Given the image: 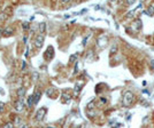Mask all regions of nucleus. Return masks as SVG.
Returning a JSON list of instances; mask_svg holds the SVG:
<instances>
[{
  "label": "nucleus",
  "instance_id": "obj_1",
  "mask_svg": "<svg viewBox=\"0 0 154 128\" xmlns=\"http://www.w3.org/2000/svg\"><path fill=\"white\" fill-rule=\"evenodd\" d=\"M134 94H132L130 90H127V92H124L123 94V100H122V102H123V105L125 106H130L134 102Z\"/></svg>",
  "mask_w": 154,
  "mask_h": 128
},
{
  "label": "nucleus",
  "instance_id": "obj_2",
  "mask_svg": "<svg viewBox=\"0 0 154 128\" xmlns=\"http://www.w3.org/2000/svg\"><path fill=\"white\" fill-rule=\"evenodd\" d=\"M44 60L47 61V62H50V61L53 60V57H54V48H53V46H48L47 47V49L45 50L44 53Z\"/></svg>",
  "mask_w": 154,
  "mask_h": 128
},
{
  "label": "nucleus",
  "instance_id": "obj_3",
  "mask_svg": "<svg viewBox=\"0 0 154 128\" xmlns=\"http://www.w3.org/2000/svg\"><path fill=\"white\" fill-rule=\"evenodd\" d=\"M46 113H47L46 108H40L39 110H37L36 116H34V119H36L37 121H43L45 116H46Z\"/></svg>",
  "mask_w": 154,
  "mask_h": 128
},
{
  "label": "nucleus",
  "instance_id": "obj_4",
  "mask_svg": "<svg viewBox=\"0 0 154 128\" xmlns=\"http://www.w3.org/2000/svg\"><path fill=\"white\" fill-rule=\"evenodd\" d=\"M44 41H45V36L44 34H38V36L34 38V46H36V48H41L43 47Z\"/></svg>",
  "mask_w": 154,
  "mask_h": 128
},
{
  "label": "nucleus",
  "instance_id": "obj_5",
  "mask_svg": "<svg viewBox=\"0 0 154 128\" xmlns=\"http://www.w3.org/2000/svg\"><path fill=\"white\" fill-rule=\"evenodd\" d=\"M24 101L22 100V98H18V100H16L14 102V108L15 110H16L17 112H22L23 110H24Z\"/></svg>",
  "mask_w": 154,
  "mask_h": 128
},
{
  "label": "nucleus",
  "instance_id": "obj_6",
  "mask_svg": "<svg viewBox=\"0 0 154 128\" xmlns=\"http://www.w3.org/2000/svg\"><path fill=\"white\" fill-rule=\"evenodd\" d=\"M61 100H62L63 103H69L71 100V93L69 92H63L61 94Z\"/></svg>",
  "mask_w": 154,
  "mask_h": 128
},
{
  "label": "nucleus",
  "instance_id": "obj_7",
  "mask_svg": "<svg viewBox=\"0 0 154 128\" xmlns=\"http://www.w3.org/2000/svg\"><path fill=\"white\" fill-rule=\"evenodd\" d=\"M14 33V29L12 26H7V28H4V37H10Z\"/></svg>",
  "mask_w": 154,
  "mask_h": 128
},
{
  "label": "nucleus",
  "instance_id": "obj_8",
  "mask_svg": "<svg viewBox=\"0 0 154 128\" xmlns=\"http://www.w3.org/2000/svg\"><path fill=\"white\" fill-rule=\"evenodd\" d=\"M16 95L18 98H23V96L25 95V87H20L16 90Z\"/></svg>",
  "mask_w": 154,
  "mask_h": 128
},
{
  "label": "nucleus",
  "instance_id": "obj_9",
  "mask_svg": "<svg viewBox=\"0 0 154 128\" xmlns=\"http://www.w3.org/2000/svg\"><path fill=\"white\" fill-rule=\"evenodd\" d=\"M132 26H134V29L136 31H139L140 29H142V21L137 18V20L135 21V23H134V25H132Z\"/></svg>",
  "mask_w": 154,
  "mask_h": 128
},
{
  "label": "nucleus",
  "instance_id": "obj_10",
  "mask_svg": "<svg viewBox=\"0 0 154 128\" xmlns=\"http://www.w3.org/2000/svg\"><path fill=\"white\" fill-rule=\"evenodd\" d=\"M38 31H39V34H44V33H45V31H46V23L41 22L40 24H39V29H38Z\"/></svg>",
  "mask_w": 154,
  "mask_h": 128
},
{
  "label": "nucleus",
  "instance_id": "obj_11",
  "mask_svg": "<svg viewBox=\"0 0 154 128\" xmlns=\"http://www.w3.org/2000/svg\"><path fill=\"white\" fill-rule=\"evenodd\" d=\"M41 96V93L39 92V90H36V92L33 93V98H34V104H37L39 102V98H40Z\"/></svg>",
  "mask_w": 154,
  "mask_h": 128
},
{
  "label": "nucleus",
  "instance_id": "obj_12",
  "mask_svg": "<svg viewBox=\"0 0 154 128\" xmlns=\"http://www.w3.org/2000/svg\"><path fill=\"white\" fill-rule=\"evenodd\" d=\"M83 87V84H81V82H78V84H76L75 88H74V93H75V95L78 94V92L81 90V88Z\"/></svg>",
  "mask_w": 154,
  "mask_h": 128
},
{
  "label": "nucleus",
  "instance_id": "obj_13",
  "mask_svg": "<svg viewBox=\"0 0 154 128\" xmlns=\"http://www.w3.org/2000/svg\"><path fill=\"white\" fill-rule=\"evenodd\" d=\"M28 105L29 106H32L34 105V98H33V94L32 95H30L28 97Z\"/></svg>",
  "mask_w": 154,
  "mask_h": 128
},
{
  "label": "nucleus",
  "instance_id": "obj_14",
  "mask_svg": "<svg viewBox=\"0 0 154 128\" xmlns=\"http://www.w3.org/2000/svg\"><path fill=\"white\" fill-rule=\"evenodd\" d=\"M117 50H118V48H117V46H113L110 48V52H109V55L110 56H113L114 54H116L117 53Z\"/></svg>",
  "mask_w": 154,
  "mask_h": 128
},
{
  "label": "nucleus",
  "instance_id": "obj_15",
  "mask_svg": "<svg viewBox=\"0 0 154 128\" xmlns=\"http://www.w3.org/2000/svg\"><path fill=\"white\" fill-rule=\"evenodd\" d=\"M14 122L9 121V122H6V124H4V126H2V128H14Z\"/></svg>",
  "mask_w": 154,
  "mask_h": 128
},
{
  "label": "nucleus",
  "instance_id": "obj_16",
  "mask_svg": "<svg viewBox=\"0 0 154 128\" xmlns=\"http://www.w3.org/2000/svg\"><path fill=\"white\" fill-rule=\"evenodd\" d=\"M147 13H148L150 15H153V14H154V5H151V6L148 7Z\"/></svg>",
  "mask_w": 154,
  "mask_h": 128
},
{
  "label": "nucleus",
  "instance_id": "obj_17",
  "mask_svg": "<svg viewBox=\"0 0 154 128\" xmlns=\"http://www.w3.org/2000/svg\"><path fill=\"white\" fill-rule=\"evenodd\" d=\"M76 60H77V55H76V54L71 55V56H70V58H69V63H74Z\"/></svg>",
  "mask_w": 154,
  "mask_h": 128
},
{
  "label": "nucleus",
  "instance_id": "obj_18",
  "mask_svg": "<svg viewBox=\"0 0 154 128\" xmlns=\"http://www.w3.org/2000/svg\"><path fill=\"white\" fill-rule=\"evenodd\" d=\"M87 116H89L90 118H93V117L95 116L94 110H87Z\"/></svg>",
  "mask_w": 154,
  "mask_h": 128
},
{
  "label": "nucleus",
  "instance_id": "obj_19",
  "mask_svg": "<svg viewBox=\"0 0 154 128\" xmlns=\"http://www.w3.org/2000/svg\"><path fill=\"white\" fill-rule=\"evenodd\" d=\"M22 26H23V30H24V31H28L29 30V23L24 22V23L22 24Z\"/></svg>",
  "mask_w": 154,
  "mask_h": 128
},
{
  "label": "nucleus",
  "instance_id": "obj_20",
  "mask_svg": "<svg viewBox=\"0 0 154 128\" xmlns=\"http://www.w3.org/2000/svg\"><path fill=\"white\" fill-rule=\"evenodd\" d=\"M4 109H5V104H4V102H0V112L4 111Z\"/></svg>",
  "mask_w": 154,
  "mask_h": 128
},
{
  "label": "nucleus",
  "instance_id": "obj_21",
  "mask_svg": "<svg viewBox=\"0 0 154 128\" xmlns=\"http://www.w3.org/2000/svg\"><path fill=\"white\" fill-rule=\"evenodd\" d=\"M100 102H101V104H106V103H107V98L101 97V98H100Z\"/></svg>",
  "mask_w": 154,
  "mask_h": 128
},
{
  "label": "nucleus",
  "instance_id": "obj_22",
  "mask_svg": "<svg viewBox=\"0 0 154 128\" xmlns=\"http://www.w3.org/2000/svg\"><path fill=\"white\" fill-rule=\"evenodd\" d=\"M15 124H16V125H20L21 124V119L20 118H15ZM14 124V125H15Z\"/></svg>",
  "mask_w": 154,
  "mask_h": 128
},
{
  "label": "nucleus",
  "instance_id": "obj_23",
  "mask_svg": "<svg viewBox=\"0 0 154 128\" xmlns=\"http://www.w3.org/2000/svg\"><path fill=\"white\" fill-rule=\"evenodd\" d=\"M2 36H4V28H1V26H0V38H1Z\"/></svg>",
  "mask_w": 154,
  "mask_h": 128
},
{
  "label": "nucleus",
  "instance_id": "obj_24",
  "mask_svg": "<svg viewBox=\"0 0 154 128\" xmlns=\"http://www.w3.org/2000/svg\"><path fill=\"white\" fill-rule=\"evenodd\" d=\"M7 16L5 15V14H2V13H0V20H2V18H6Z\"/></svg>",
  "mask_w": 154,
  "mask_h": 128
},
{
  "label": "nucleus",
  "instance_id": "obj_25",
  "mask_svg": "<svg viewBox=\"0 0 154 128\" xmlns=\"http://www.w3.org/2000/svg\"><path fill=\"white\" fill-rule=\"evenodd\" d=\"M46 128H59V127H57V126H53V125H50V126H47Z\"/></svg>",
  "mask_w": 154,
  "mask_h": 128
},
{
  "label": "nucleus",
  "instance_id": "obj_26",
  "mask_svg": "<svg viewBox=\"0 0 154 128\" xmlns=\"http://www.w3.org/2000/svg\"><path fill=\"white\" fill-rule=\"evenodd\" d=\"M0 10H1V7H0Z\"/></svg>",
  "mask_w": 154,
  "mask_h": 128
}]
</instances>
